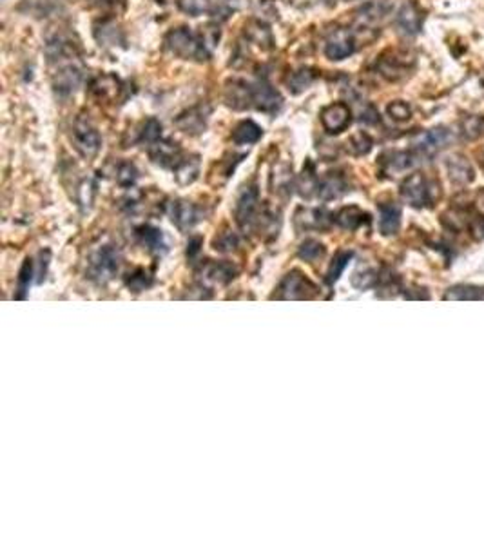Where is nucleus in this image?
I'll use <instances>...</instances> for the list:
<instances>
[{"label": "nucleus", "mask_w": 484, "mask_h": 544, "mask_svg": "<svg viewBox=\"0 0 484 544\" xmlns=\"http://www.w3.org/2000/svg\"><path fill=\"white\" fill-rule=\"evenodd\" d=\"M261 214L260 205V191L256 185L245 187L240 192L236 202V209H234V216L240 225L241 231H254L256 222Z\"/></svg>", "instance_id": "obj_5"}, {"label": "nucleus", "mask_w": 484, "mask_h": 544, "mask_svg": "<svg viewBox=\"0 0 484 544\" xmlns=\"http://www.w3.org/2000/svg\"><path fill=\"white\" fill-rule=\"evenodd\" d=\"M450 133L444 127H436V129L424 131L414 138V151L419 158H430L437 151L444 149L450 142Z\"/></svg>", "instance_id": "obj_10"}, {"label": "nucleus", "mask_w": 484, "mask_h": 544, "mask_svg": "<svg viewBox=\"0 0 484 544\" xmlns=\"http://www.w3.org/2000/svg\"><path fill=\"white\" fill-rule=\"evenodd\" d=\"M348 191V182L341 173H329L325 178L319 180L318 198L323 202H332V200L341 198Z\"/></svg>", "instance_id": "obj_19"}, {"label": "nucleus", "mask_w": 484, "mask_h": 544, "mask_svg": "<svg viewBox=\"0 0 484 544\" xmlns=\"http://www.w3.org/2000/svg\"><path fill=\"white\" fill-rule=\"evenodd\" d=\"M245 35L261 49L273 48V33H270L269 26L263 24L260 21H251L245 26Z\"/></svg>", "instance_id": "obj_28"}, {"label": "nucleus", "mask_w": 484, "mask_h": 544, "mask_svg": "<svg viewBox=\"0 0 484 544\" xmlns=\"http://www.w3.org/2000/svg\"><path fill=\"white\" fill-rule=\"evenodd\" d=\"M135 238L143 249H147L153 254H163L167 251V241L163 236L162 229L155 227V225L143 224L135 229Z\"/></svg>", "instance_id": "obj_18"}, {"label": "nucleus", "mask_w": 484, "mask_h": 544, "mask_svg": "<svg viewBox=\"0 0 484 544\" xmlns=\"http://www.w3.org/2000/svg\"><path fill=\"white\" fill-rule=\"evenodd\" d=\"M316 80V73L309 67H302V70H296L287 77V87H289L290 93L299 94L305 89H309L312 86V82Z\"/></svg>", "instance_id": "obj_30"}, {"label": "nucleus", "mask_w": 484, "mask_h": 544, "mask_svg": "<svg viewBox=\"0 0 484 544\" xmlns=\"http://www.w3.org/2000/svg\"><path fill=\"white\" fill-rule=\"evenodd\" d=\"M479 200H480V203H483V205H484V191L479 195Z\"/></svg>", "instance_id": "obj_46"}, {"label": "nucleus", "mask_w": 484, "mask_h": 544, "mask_svg": "<svg viewBox=\"0 0 484 544\" xmlns=\"http://www.w3.org/2000/svg\"><path fill=\"white\" fill-rule=\"evenodd\" d=\"M155 283V276H153V272H149L147 268L140 267L135 268L133 272H129L126 276V285L129 288L131 293L140 294L147 288H151V285Z\"/></svg>", "instance_id": "obj_31"}, {"label": "nucleus", "mask_w": 484, "mask_h": 544, "mask_svg": "<svg viewBox=\"0 0 484 544\" xmlns=\"http://www.w3.org/2000/svg\"><path fill=\"white\" fill-rule=\"evenodd\" d=\"M48 58L51 65V82L58 94H70L80 86L84 65L75 53V45L57 40L48 45Z\"/></svg>", "instance_id": "obj_1"}, {"label": "nucleus", "mask_w": 484, "mask_h": 544, "mask_svg": "<svg viewBox=\"0 0 484 544\" xmlns=\"http://www.w3.org/2000/svg\"><path fill=\"white\" fill-rule=\"evenodd\" d=\"M33 280V261L29 258H26L24 263H22L21 272H18V278H16V300H24L26 294L29 290V285Z\"/></svg>", "instance_id": "obj_36"}, {"label": "nucleus", "mask_w": 484, "mask_h": 544, "mask_svg": "<svg viewBox=\"0 0 484 544\" xmlns=\"http://www.w3.org/2000/svg\"><path fill=\"white\" fill-rule=\"evenodd\" d=\"M73 146L78 151V155L84 158H94L102 146V136L97 127L89 122V118L78 116L73 126Z\"/></svg>", "instance_id": "obj_6"}, {"label": "nucleus", "mask_w": 484, "mask_h": 544, "mask_svg": "<svg viewBox=\"0 0 484 544\" xmlns=\"http://www.w3.org/2000/svg\"><path fill=\"white\" fill-rule=\"evenodd\" d=\"M356 51L354 33L346 28L334 29L325 42V55L330 60H345Z\"/></svg>", "instance_id": "obj_9"}, {"label": "nucleus", "mask_w": 484, "mask_h": 544, "mask_svg": "<svg viewBox=\"0 0 484 544\" xmlns=\"http://www.w3.org/2000/svg\"><path fill=\"white\" fill-rule=\"evenodd\" d=\"M202 272H204L205 280L220 285L231 283L238 276L236 265H232L231 261H207Z\"/></svg>", "instance_id": "obj_21"}, {"label": "nucleus", "mask_w": 484, "mask_h": 544, "mask_svg": "<svg viewBox=\"0 0 484 544\" xmlns=\"http://www.w3.org/2000/svg\"><path fill=\"white\" fill-rule=\"evenodd\" d=\"M158 140H162V124L156 118H149L140 131V142L151 147Z\"/></svg>", "instance_id": "obj_39"}, {"label": "nucleus", "mask_w": 484, "mask_h": 544, "mask_svg": "<svg viewBox=\"0 0 484 544\" xmlns=\"http://www.w3.org/2000/svg\"><path fill=\"white\" fill-rule=\"evenodd\" d=\"M199 175V160L198 156H191V158H182L178 165L175 167V176L178 180L180 185H189L194 182Z\"/></svg>", "instance_id": "obj_29"}, {"label": "nucleus", "mask_w": 484, "mask_h": 544, "mask_svg": "<svg viewBox=\"0 0 484 544\" xmlns=\"http://www.w3.org/2000/svg\"><path fill=\"white\" fill-rule=\"evenodd\" d=\"M472 231L477 232V236H479V238H484V216L483 218L477 219V222H473Z\"/></svg>", "instance_id": "obj_45"}, {"label": "nucleus", "mask_w": 484, "mask_h": 544, "mask_svg": "<svg viewBox=\"0 0 484 544\" xmlns=\"http://www.w3.org/2000/svg\"><path fill=\"white\" fill-rule=\"evenodd\" d=\"M321 124L329 134H339L352 124V111L345 102H334L330 106L323 107Z\"/></svg>", "instance_id": "obj_11"}, {"label": "nucleus", "mask_w": 484, "mask_h": 544, "mask_svg": "<svg viewBox=\"0 0 484 544\" xmlns=\"http://www.w3.org/2000/svg\"><path fill=\"white\" fill-rule=\"evenodd\" d=\"M334 224V214L326 209H305L299 207L294 214V227L297 232L329 231Z\"/></svg>", "instance_id": "obj_8"}, {"label": "nucleus", "mask_w": 484, "mask_h": 544, "mask_svg": "<svg viewBox=\"0 0 484 544\" xmlns=\"http://www.w3.org/2000/svg\"><path fill=\"white\" fill-rule=\"evenodd\" d=\"M401 198L407 203H410L412 207H424V205H430L434 202V196H431V187L428 183V180L424 178V175L421 173H414V175L408 176L403 183H401Z\"/></svg>", "instance_id": "obj_7"}, {"label": "nucleus", "mask_w": 484, "mask_h": 544, "mask_svg": "<svg viewBox=\"0 0 484 544\" xmlns=\"http://www.w3.org/2000/svg\"><path fill=\"white\" fill-rule=\"evenodd\" d=\"M401 227V209L395 203H379V231L392 236Z\"/></svg>", "instance_id": "obj_22"}, {"label": "nucleus", "mask_w": 484, "mask_h": 544, "mask_svg": "<svg viewBox=\"0 0 484 544\" xmlns=\"http://www.w3.org/2000/svg\"><path fill=\"white\" fill-rule=\"evenodd\" d=\"M448 173H450L452 182L459 183V185H466V183L473 180L472 165H470L468 160L461 155H456L448 160Z\"/></svg>", "instance_id": "obj_27"}, {"label": "nucleus", "mask_w": 484, "mask_h": 544, "mask_svg": "<svg viewBox=\"0 0 484 544\" xmlns=\"http://www.w3.org/2000/svg\"><path fill=\"white\" fill-rule=\"evenodd\" d=\"M334 222L345 231H358L363 225L370 224V214L359 209L358 205H348L334 214Z\"/></svg>", "instance_id": "obj_20"}, {"label": "nucleus", "mask_w": 484, "mask_h": 544, "mask_svg": "<svg viewBox=\"0 0 484 544\" xmlns=\"http://www.w3.org/2000/svg\"><path fill=\"white\" fill-rule=\"evenodd\" d=\"M209 114H211V107L199 104V106H194L191 107V109L183 111V113L175 120V126L178 127L180 131H183V133L196 136V134H202L205 129H207Z\"/></svg>", "instance_id": "obj_12"}, {"label": "nucleus", "mask_w": 484, "mask_h": 544, "mask_svg": "<svg viewBox=\"0 0 484 544\" xmlns=\"http://www.w3.org/2000/svg\"><path fill=\"white\" fill-rule=\"evenodd\" d=\"M397 26L403 29L405 33H410V35L419 33L421 26H423V15H421V9L417 8V4L407 2L403 8L399 9Z\"/></svg>", "instance_id": "obj_24"}, {"label": "nucleus", "mask_w": 484, "mask_h": 544, "mask_svg": "<svg viewBox=\"0 0 484 544\" xmlns=\"http://www.w3.org/2000/svg\"><path fill=\"white\" fill-rule=\"evenodd\" d=\"M378 281H379V276L375 274V271H372V268H363V271L354 272V276H352V285H354L356 288H359V290L374 287Z\"/></svg>", "instance_id": "obj_40"}, {"label": "nucleus", "mask_w": 484, "mask_h": 544, "mask_svg": "<svg viewBox=\"0 0 484 544\" xmlns=\"http://www.w3.org/2000/svg\"><path fill=\"white\" fill-rule=\"evenodd\" d=\"M281 97L267 82L253 84V107L263 113H276L281 107Z\"/></svg>", "instance_id": "obj_15"}, {"label": "nucleus", "mask_w": 484, "mask_h": 544, "mask_svg": "<svg viewBox=\"0 0 484 544\" xmlns=\"http://www.w3.org/2000/svg\"><path fill=\"white\" fill-rule=\"evenodd\" d=\"M171 219L178 231L187 232L202 222V211L187 200H176L171 207Z\"/></svg>", "instance_id": "obj_14"}, {"label": "nucleus", "mask_w": 484, "mask_h": 544, "mask_svg": "<svg viewBox=\"0 0 484 544\" xmlns=\"http://www.w3.org/2000/svg\"><path fill=\"white\" fill-rule=\"evenodd\" d=\"M149 156L155 163L162 167H172L175 169L176 165L180 163V160L183 158L182 156V149L176 142L172 140H158L156 143H153L149 147Z\"/></svg>", "instance_id": "obj_16"}, {"label": "nucleus", "mask_w": 484, "mask_h": 544, "mask_svg": "<svg viewBox=\"0 0 484 544\" xmlns=\"http://www.w3.org/2000/svg\"><path fill=\"white\" fill-rule=\"evenodd\" d=\"M165 49L183 60L204 62L211 58V45L204 33H194L189 28H176L165 35Z\"/></svg>", "instance_id": "obj_2"}, {"label": "nucleus", "mask_w": 484, "mask_h": 544, "mask_svg": "<svg viewBox=\"0 0 484 544\" xmlns=\"http://www.w3.org/2000/svg\"><path fill=\"white\" fill-rule=\"evenodd\" d=\"M120 89H122V84L116 77L113 75H102V77H97L91 84V93L98 98V100H114L119 97Z\"/></svg>", "instance_id": "obj_23"}, {"label": "nucleus", "mask_w": 484, "mask_h": 544, "mask_svg": "<svg viewBox=\"0 0 484 544\" xmlns=\"http://www.w3.org/2000/svg\"><path fill=\"white\" fill-rule=\"evenodd\" d=\"M319 288L299 271H290L280 281L270 300H314L318 298Z\"/></svg>", "instance_id": "obj_4"}, {"label": "nucleus", "mask_w": 484, "mask_h": 544, "mask_svg": "<svg viewBox=\"0 0 484 544\" xmlns=\"http://www.w3.org/2000/svg\"><path fill=\"white\" fill-rule=\"evenodd\" d=\"M225 102L232 109H251L253 107V84L243 80H232L225 87Z\"/></svg>", "instance_id": "obj_17"}, {"label": "nucleus", "mask_w": 484, "mask_h": 544, "mask_svg": "<svg viewBox=\"0 0 484 544\" xmlns=\"http://www.w3.org/2000/svg\"><path fill=\"white\" fill-rule=\"evenodd\" d=\"M180 9L191 16L205 15L211 11V0H180Z\"/></svg>", "instance_id": "obj_41"}, {"label": "nucleus", "mask_w": 484, "mask_h": 544, "mask_svg": "<svg viewBox=\"0 0 484 544\" xmlns=\"http://www.w3.org/2000/svg\"><path fill=\"white\" fill-rule=\"evenodd\" d=\"M261 136H263V129L256 122H253V120H243L232 131V142L238 143V146L256 143L260 142Z\"/></svg>", "instance_id": "obj_26"}, {"label": "nucleus", "mask_w": 484, "mask_h": 544, "mask_svg": "<svg viewBox=\"0 0 484 544\" xmlns=\"http://www.w3.org/2000/svg\"><path fill=\"white\" fill-rule=\"evenodd\" d=\"M240 245V236L231 229H225L224 232H218L214 240H212V249L218 252H232L236 251Z\"/></svg>", "instance_id": "obj_34"}, {"label": "nucleus", "mask_w": 484, "mask_h": 544, "mask_svg": "<svg viewBox=\"0 0 484 544\" xmlns=\"http://www.w3.org/2000/svg\"><path fill=\"white\" fill-rule=\"evenodd\" d=\"M346 146H348V151L354 156H365V155H368V153H370L372 138L366 133L359 131V133H356V134H352V136H350V140L346 142Z\"/></svg>", "instance_id": "obj_38"}, {"label": "nucleus", "mask_w": 484, "mask_h": 544, "mask_svg": "<svg viewBox=\"0 0 484 544\" xmlns=\"http://www.w3.org/2000/svg\"><path fill=\"white\" fill-rule=\"evenodd\" d=\"M325 245L321 241L314 240V238H307L299 247H297V258L307 263H314V261L321 260L325 256Z\"/></svg>", "instance_id": "obj_32"}, {"label": "nucleus", "mask_w": 484, "mask_h": 544, "mask_svg": "<svg viewBox=\"0 0 484 544\" xmlns=\"http://www.w3.org/2000/svg\"><path fill=\"white\" fill-rule=\"evenodd\" d=\"M444 300H484V288L480 287H452L444 294Z\"/></svg>", "instance_id": "obj_37"}, {"label": "nucleus", "mask_w": 484, "mask_h": 544, "mask_svg": "<svg viewBox=\"0 0 484 544\" xmlns=\"http://www.w3.org/2000/svg\"><path fill=\"white\" fill-rule=\"evenodd\" d=\"M352 256H354V252L352 251H339L338 254L334 256V260L330 261L329 265V271H326V283L334 285L341 278L343 271L346 268L348 261L352 260Z\"/></svg>", "instance_id": "obj_33"}, {"label": "nucleus", "mask_w": 484, "mask_h": 544, "mask_svg": "<svg viewBox=\"0 0 484 544\" xmlns=\"http://www.w3.org/2000/svg\"><path fill=\"white\" fill-rule=\"evenodd\" d=\"M419 156L412 151H387L379 156V165H381L385 175H399V173L408 171L410 167L419 162Z\"/></svg>", "instance_id": "obj_13"}, {"label": "nucleus", "mask_w": 484, "mask_h": 544, "mask_svg": "<svg viewBox=\"0 0 484 544\" xmlns=\"http://www.w3.org/2000/svg\"><path fill=\"white\" fill-rule=\"evenodd\" d=\"M387 111H388V114H390V118H394L395 122H407L408 118L412 116L410 106H408L407 102H403V100L392 102L390 106L387 107Z\"/></svg>", "instance_id": "obj_42"}, {"label": "nucleus", "mask_w": 484, "mask_h": 544, "mask_svg": "<svg viewBox=\"0 0 484 544\" xmlns=\"http://www.w3.org/2000/svg\"><path fill=\"white\" fill-rule=\"evenodd\" d=\"M202 245H204V240L199 238V236H196V238H191L189 240V245H187V258L189 260H194L196 256L199 254V251H202Z\"/></svg>", "instance_id": "obj_44"}, {"label": "nucleus", "mask_w": 484, "mask_h": 544, "mask_svg": "<svg viewBox=\"0 0 484 544\" xmlns=\"http://www.w3.org/2000/svg\"><path fill=\"white\" fill-rule=\"evenodd\" d=\"M296 189L297 192H299V196L305 200H310L314 198V196H318L319 176L316 175V169H314L312 162H307V165L303 167L302 175L297 176Z\"/></svg>", "instance_id": "obj_25"}, {"label": "nucleus", "mask_w": 484, "mask_h": 544, "mask_svg": "<svg viewBox=\"0 0 484 544\" xmlns=\"http://www.w3.org/2000/svg\"><path fill=\"white\" fill-rule=\"evenodd\" d=\"M114 175H116L114 180H116V183H119L120 187L129 189V187L135 185L136 180H138V169L135 167V163L122 162L116 167V173H114Z\"/></svg>", "instance_id": "obj_35"}, {"label": "nucleus", "mask_w": 484, "mask_h": 544, "mask_svg": "<svg viewBox=\"0 0 484 544\" xmlns=\"http://www.w3.org/2000/svg\"><path fill=\"white\" fill-rule=\"evenodd\" d=\"M484 120H480L479 116H470L463 122V134L466 138H477L480 133H483Z\"/></svg>", "instance_id": "obj_43"}, {"label": "nucleus", "mask_w": 484, "mask_h": 544, "mask_svg": "<svg viewBox=\"0 0 484 544\" xmlns=\"http://www.w3.org/2000/svg\"><path fill=\"white\" fill-rule=\"evenodd\" d=\"M120 260L122 256H120L119 249H114L113 245H104V247L97 249L87 261V278L98 285L109 283L119 274Z\"/></svg>", "instance_id": "obj_3"}]
</instances>
